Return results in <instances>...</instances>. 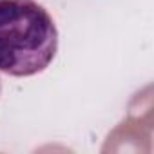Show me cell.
<instances>
[{
    "instance_id": "7a4b0ae2",
    "label": "cell",
    "mask_w": 154,
    "mask_h": 154,
    "mask_svg": "<svg viewBox=\"0 0 154 154\" xmlns=\"http://www.w3.org/2000/svg\"><path fill=\"white\" fill-rule=\"evenodd\" d=\"M0 93H2V84H0Z\"/></svg>"
},
{
    "instance_id": "6da1fadb",
    "label": "cell",
    "mask_w": 154,
    "mask_h": 154,
    "mask_svg": "<svg viewBox=\"0 0 154 154\" xmlns=\"http://www.w3.org/2000/svg\"><path fill=\"white\" fill-rule=\"evenodd\" d=\"M58 53V29L36 0H0V71L24 78L45 71Z\"/></svg>"
}]
</instances>
